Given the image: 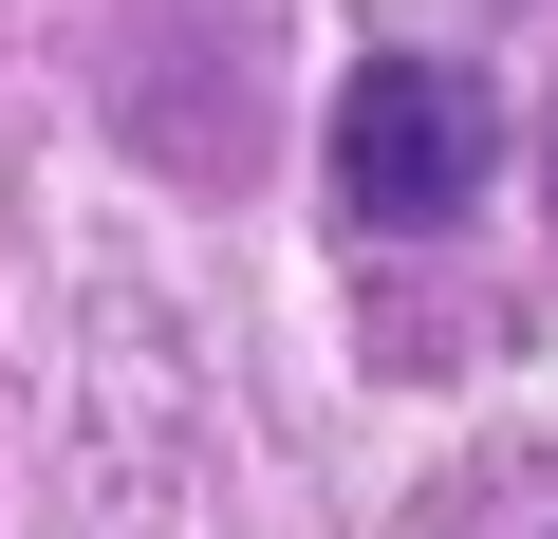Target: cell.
<instances>
[{
  "instance_id": "6da1fadb",
  "label": "cell",
  "mask_w": 558,
  "mask_h": 539,
  "mask_svg": "<svg viewBox=\"0 0 558 539\" xmlns=\"http://www.w3.org/2000/svg\"><path fill=\"white\" fill-rule=\"evenodd\" d=\"M484 149H502V112H484L465 57H373V75L336 94V205L391 223V242L465 223V205H484Z\"/></svg>"
}]
</instances>
